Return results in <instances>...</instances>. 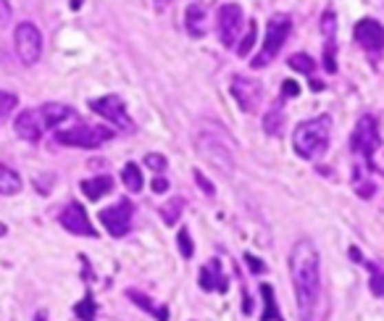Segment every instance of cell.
Returning a JSON list of instances; mask_svg holds the SVG:
<instances>
[{
	"mask_svg": "<svg viewBox=\"0 0 384 321\" xmlns=\"http://www.w3.org/2000/svg\"><path fill=\"white\" fill-rule=\"evenodd\" d=\"M153 3H156V11H163V8H166L171 0H153Z\"/></svg>",
	"mask_w": 384,
	"mask_h": 321,
	"instance_id": "obj_38",
	"label": "cell"
},
{
	"mask_svg": "<svg viewBox=\"0 0 384 321\" xmlns=\"http://www.w3.org/2000/svg\"><path fill=\"white\" fill-rule=\"evenodd\" d=\"M127 298H129V300H134V303L142 308L145 313H150V316H156L158 321H169V308L156 306V303L150 300L145 292H140V290H127Z\"/></svg>",
	"mask_w": 384,
	"mask_h": 321,
	"instance_id": "obj_18",
	"label": "cell"
},
{
	"mask_svg": "<svg viewBox=\"0 0 384 321\" xmlns=\"http://www.w3.org/2000/svg\"><path fill=\"white\" fill-rule=\"evenodd\" d=\"M61 227L66 229V232H72V234H79V237H95V227L89 224V216H87V211L82 208L79 203H69L63 211H61Z\"/></svg>",
	"mask_w": 384,
	"mask_h": 321,
	"instance_id": "obj_13",
	"label": "cell"
},
{
	"mask_svg": "<svg viewBox=\"0 0 384 321\" xmlns=\"http://www.w3.org/2000/svg\"><path fill=\"white\" fill-rule=\"evenodd\" d=\"M295 95H300V87H297V82L287 79V82L281 85V98H295Z\"/></svg>",
	"mask_w": 384,
	"mask_h": 321,
	"instance_id": "obj_33",
	"label": "cell"
},
{
	"mask_svg": "<svg viewBox=\"0 0 384 321\" xmlns=\"http://www.w3.org/2000/svg\"><path fill=\"white\" fill-rule=\"evenodd\" d=\"M177 245H179V253H182L184 258H192V253H195V248H192V240H190V232H187V229H179V234H177Z\"/></svg>",
	"mask_w": 384,
	"mask_h": 321,
	"instance_id": "obj_30",
	"label": "cell"
},
{
	"mask_svg": "<svg viewBox=\"0 0 384 321\" xmlns=\"http://www.w3.org/2000/svg\"><path fill=\"white\" fill-rule=\"evenodd\" d=\"M16 105H19V98H16L14 92H3L0 90V118L11 116L16 111Z\"/></svg>",
	"mask_w": 384,
	"mask_h": 321,
	"instance_id": "obj_28",
	"label": "cell"
},
{
	"mask_svg": "<svg viewBox=\"0 0 384 321\" xmlns=\"http://www.w3.org/2000/svg\"><path fill=\"white\" fill-rule=\"evenodd\" d=\"M182 211H184V200L182 198H171V200H166L161 205V219L163 224H169V227H174L182 216Z\"/></svg>",
	"mask_w": 384,
	"mask_h": 321,
	"instance_id": "obj_22",
	"label": "cell"
},
{
	"mask_svg": "<svg viewBox=\"0 0 384 321\" xmlns=\"http://www.w3.org/2000/svg\"><path fill=\"white\" fill-rule=\"evenodd\" d=\"M355 43L366 53H382L384 50V27L376 19H361L355 24Z\"/></svg>",
	"mask_w": 384,
	"mask_h": 321,
	"instance_id": "obj_12",
	"label": "cell"
},
{
	"mask_svg": "<svg viewBox=\"0 0 384 321\" xmlns=\"http://www.w3.org/2000/svg\"><path fill=\"white\" fill-rule=\"evenodd\" d=\"M290 277L295 287L300 321H324L321 308V258L308 237L297 240L290 253Z\"/></svg>",
	"mask_w": 384,
	"mask_h": 321,
	"instance_id": "obj_1",
	"label": "cell"
},
{
	"mask_svg": "<svg viewBox=\"0 0 384 321\" xmlns=\"http://www.w3.org/2000/svg\"><path fill=\"white\" fill-rule=\"evenodd\" d=\"M14 130L21 140H27V143H40V137H43V132H45V124H43L40 111H37V108H27V111H21L14 121Z\"/></svg>",
	"mask_w": 384,
	"mask_h": 321,
	"instance_id": "obj_14",
	"label": "cell"
},
{
	"mask_svg": "<svg viewBox=\"0 0 384 321\" xmlns=\"http://www.w3.org/2000/svg\"><path fill=\"white\" fill-rule=\"evenodd\" d=\"M79 6H82V0H72V8H74V11L79 8Z\"/></svg>",
	"mask_w": 384,
	"mask_h": 321,
	"instance_id": "obj_39",
	"label": "cell"
},
{
	"mask_svg": "<svg viewBox=\"0 0 384 321\" xmlns=\"http://www.w3.org/2000/svg\"><path fill=\"white\" fill-rule=\"evenodd\" d=\"M195 182L203 187V192H206V195H213V185H211V182L206 179V174H203V172H198V169H195Z\"/></svg>",
	"mask_w": 384,
	"mask_h": 321,
	"instance_id": "obj_34",
	"label": "cell"
},
{
	"mask_svg": "<svg viewBox=\"0 0 384 321\" xmlns=\"http://www.w3.org/2000/svg\"><path fill=\"white\" fill-rule=\"evenodd\" d=\"M253 43H255V21H250V24H248L245 40L237 45V53H239V56H248V53H250V48H253Z\"/></svg>",
	"mask_w": 384,
	"mask_h": 321,
	"instance_id": "obj_31",
	"label": "cell"
},
{
	"mask_svg": "<svg viewBox=\"0 0 384 321\" xmlns=\"http://www.w3.org/2000/svg\"><path fill=\"white\" fill-rule=\"evenodd\" d=\"M290 30H292V21H290V16L287 14H277V16H271V19H268L266 37H264V48H261L258 59L250 61L253 69H264V66H268L271 61L279 56V50L284 48L287 37H290Z\"/></svg>",
	"mask_w": 384,
	"mask_h": 321,
	"instance_id": "obj_4",
	"label": "cell"
},
{
	"mask_svg": "<svg viewBox=\"0 0 384 321\" xmlns=\"http://www.w3.org/2000/svg\"><path fill=\"white\" fill-rule=\"evenodd\" d=\"M245 261L250 263V271H255V274L266 271V266H264V261H258V258H253V256H245Z\"/></svg>",
	"mask_w": 384,
	"mask_h": 321,
	"instance_id": "obj_36",
	"label": "cell"
},
{
	"mask_svg": "<svg viewBox=\"0 0 384 321\" xmlns=\"http://www.w3.org/2000/svg\"><path fill=\"white\" fill-rule=\"evenodd\" d=\"M290 66H292L295 72H303V74H313V69H316V63H313L306 53H295V56L290 59Z\"/></svg>",
	"mask_w": 384,
	"mask_h": 321,
	"instance_id": "obj_29",
	"label": "cell"
},
{
	"mask_svg": "<svg viewBox=\"0 0 384 321\" xmlns=\"http://www.w3.org/2000/svg\"><path fill=\"white\" fill-rule=\"evenodd\" d=\"M100 224H103L111 237H124L132 227V203L124 198L114 203L111 208H103L100 211Z\"/></svg>",
	"mask_w": 384,
	"mask_h": 321,
	"instance_id": "obj_10",
	"label": "cell"
},
{
	"mask_svg": "<svg viewBox=\"0 0 384 321\" xmlns=\"http://www.w3.org/2000/svg\"><path fill=\"white\" fill-rule=\"evenodd\" d=\"M145 163H148L153 172H163V169H166V158H163L161 153H148V156H145Z\"/></svg>",
	"mask_w": 384,
	"mask_h": 321,
	"instance_id": "obj_32",
	"label": "cell"
},
{
	"mask_svg": "<svg viewBox=\"0 0 384 321\" xmlns=\"http://www.w3.org/2000/svg\"><path fill=\"white\" fill-rule=\"evenodd\" d=\"M242 8L237 3H224L216 14V32H219V40L224 48H235L239 34H242Z\"/></svg>",
	"mask_w": 384,
	"mask_h": 321,
	"instance_id": "obj_7",
	"label": "cell"
},
{
	"mask_svg": "<svg viewBox=\"0 0 384 321\" xmlns=\"http://www.w3.org/2000/svg\"><path fill=\"white\" fill-rule=\"evenodd\" d=\"M3 234H6V227H3V224H0V237H3Z\"/></svg>",
	"mask_w": 384,
	"mask_h": 321,
	"instance_id": "obj_40",
	"label": "cell"
},
{
	"mask_svg": "<svg viewBox=\"0 0 384 321\" xmlns=\"http://www.w3.org/2000/svg\"><path fill=\"white\" fill-rule=\"evenodd\" d=\"M232 95L245 114H258L261 101H264V85L255 79H248V76H237L232 82Z\"/></svg>",
	"mask_w": 384,
	"mask_h": 321,
	"instance_id": "obj_11",
	"label": "cell"
},
{
	"mask_svg": "<svg viewBox=\"0 0 384 321\" xmlns=\"http://www.w3.org/2000/svg\"><path fill=\"white\" fill-rule=\"evenodd\" d=\"M329 137H332V118L316 116L303 121V124H297L295 134H292V145H295V153L300 158L316 160L319 156L326 153Z\"/></svg>",
	"mask_w": 384,
	"mask_h": 321,
	"instance_id": "obj_3",
	"label": "cell"
},
{
	"mask_svg": "<svg viewBox=\"0 0 384 321\" xmlns=\"http://www.w3.org/2000/svg\"><path fill=\"white\" fill-rule=\"evenodd\" d=\"M89 108L95 114H100L105 121H111L116 130L132 132V118H129L127 105L118 95H105V98H98V101H89Z\"/></svg>",
	"mask_w": 384,
	"mask_h": 321,
	"instance_id": "obj_9",
	"label": "cell"
},
{
	"mask_svg": "<svg viewBox=\"0 0 384 321\" xmlns=\"http://www.w3.org/2000/svg\"><path fill=\"white\" fill-rule=\"evenodd\" d=\"M111 190H114V179L111 176H95V179H85L82 182V192L87 195L89 200H100Z\"/></svg>",
	"mask_w": 384,
	"mask_h": 321,
	"instance_id": "obj_19",
	"label": "cell"
},
{
	"mask_svg": "<svg viewBox=\"0 0 384 321\" xmlns=\"http://www.w3.org/2000/svg\"><path fill=\"white\" fill-rule=\"evenodd\" d=\"M184 24H187V32H190V37H195V40L206 37V30H208L206 8H203L200 3H192V6H187V14H184Z\"/></svg>",
	"mask_w": 384,
	"mask_h": 321,
	"instance_id": "obj_17",
	"label": "cell"
},
{
	"mask_svg": "<svg viewBox=\"0 0 384 321\" xmlns=\"http://www.w3.org/2000/svg\"><path fill=\"white\" fill-rule=\"evenodd\" d=\"M8 19H11V3L8 0H0V27L8 24Z\"/></svg>",
	"mask_w": 384,
	"mask_h": 321,
	"instance_id": "obj_35",
	"label": "cell"
},
{
	"mask_svg": "<svg viewBox=\"0 0 384 321\" xmlns=\"http://www.w3.org/2000/svg\"><path fill=\"white\" fill-rule=\"evenodd\" d=\"M261 295H264V303H266V311L261 313V321H284L277 311V300H274V290L271 284H261Z\"/></svg>",
	"mask_w": 384,
	"mask_h": 321,
	"instance_id": "obj_24",
	"label": "cell"
},
{
	"mask_svg": "<svg viewBox=\"0 0 384 321\" xmlns=\"http://www.w3.org/2000/svg\"><path fill=\"white\" fill-rule=\"evenodd\" d=\"M353 187H355V192H358L361 198H371V195L376 192V187L371 185V179H369V176H363V166H355Z\"/></svg>",
	"mask_w": 384,
	"mask_h": 321,
	"instance_id": "obj_25",
	"label": "cell"
},
{
	"mask_svg": "<svg viewBox=\"0 0 384 321\" xmlns=\"http://www.w3.org/2000/svg\"><path fill=\"white\" fill-rule=\"evenodd\" d=\"M166 190H169V182L163 176H156L153 179V192H166Z\"/></svg>",
	"mask_w": 384,
	"mask_h": 321,
	"instance_id": "obj_37",
	"label": "cell"
},
{
	"mask_svg": "<svg viewBox=\"0 0 384 321\" xmlns=\"http://www.w3.org/2000/svg\"><path fill=\"white\" fill-rule=\"evenodd\" d=\"M366 269H369V274H371V292H374V295H382L384 292V271L376 266V263H366Z\"/></svg>",
	"mask_w": 384,
	"mask_h": 321,
	"instance_id": "obj_27",
	"label": "cell"
},
{
	"mask_svg": "<svg viewBox=\"0 0 384 321\" xmlns=\"http://www.w3.org/2000/svg\"><path fill=\"white\" fill-rule=\"evenodd\" d=\"M350 145H353V150L361 156V158L366 160V163H371V158H374V153L379 150V145H382V140H379V127H376V118L374 116H363L361 121H358V127H355L353 132V140H350Z\"/></svg>",
	"mask_w": 384,
	"mask_h": 321,
	"instance_id": "obj_8",
	"label": "cell"
},
{
	"mask_svg": "<svg viewBox=\"0 0 384 321\" xmlns=\"http://www.w3.org/2000/svg\"><path fill=\"white\" fill-rule=\"evenodd\" d=\"M37 111H40V116H43L45 127H58V124H63L66 118L74 116V108L66 105V103H45V105H40Z\"/></svg>",
	"mask_w": 384,
	"mask_h": 321,
	"instance_id": "obj_16",
	"label": "cell"
},
{
	"mask_svg": "<svg viewBox=\"0 0 384 321\" xmlns=\"http://www.w3.org/2000/svg\"><path fill=\"white\" fill-rule=\"evenodd\" d=\"M264 130H266V134H271V137H279L281 130H284V111H281V101L268 111L266 116H264Z\"/></svg>",
	"mask_w": 384,
	"mask_h": 321,
	"instance_id": "obj_21",
	"label": "cell"
},
{
	"mask_svg": "<svg viewBox=\"0 0 384 321\" xmlns=\"http://www.w3.org/2000/svg\"><path fill=\"white\" fill-rule=\"evenodd\" d=\"M21 192V176L11 166L0 163V195H16Z\"/></svg>",
	"mask_w": 384,
	"mask_h": 321,
	"instance_id": "obj_20",
	"label": "cell"
},
{
	"mask_svg": "<svg viewBox=\"0 0 384 321\" xmlns=\"http://www.w3.org/2000/svg\"><path fill=\"white\" fill-rule=\"evenodd\" d=\"M195 147L200 158L208 160L216 172L222 174H235V150L229 143V134L216 127V124H203V130L195 137Z\"/></svg>",
	"mask_w": 384,
	"mask_h": 321,
	"instance_id": "obj_2",
	"label": "cell"
},
{
	"mask_svg": "<svg viewBox=\"0 0 384 321\" xmlns=\"http://www.w3.org/2000/svg\"><path fill=\"white\" fill-rule=\"evenodd\" d=\"M74 313L79 316L82 321H95V300H92V295H85V300H79L74 306Z\"/></svg>",
	"mask_w": 384,
	"mask_h": 321,
	"instance_id": "obj_26",
	"label": "cell"
},
{
	"mask_svg": "<svg viewBox=\"0 0 384 321\" xmlns=\"http://www.w3.org/2000/svg\"><path fill=\"white\" fill-rule=\"evenodd\" d=\"M121 179H124V185H127V190L129 192L142 190V172H140L137 163H127V166L121 169Z\"/></svg>",
	"mask_w": 384,
	"mask_h": 321,
	"instance_id": "obj_23",
	"label": "cell"
},
{
	"mask_svg": "<svg viewBox=\"0 0 384 321\" xmlns=\"http://www.w3.org/2000/svg\"><path fill=\"white\" fill-rule=\"evenodd\" d=\"M382 295H384V292H382Z\"/></svg>",
	"mask_w": 384,
	"mask_h": 321,
	"instance_id": "obj_41",
	"label": "cell"
},
{
	"mask_svg": "<svg viewBox=\"0 0 384 321\" xmlns=\"http://www.w3.org/2000/svg\"><path fill=\"white\" fill-rule=\"evenodd\" d=\"M111 137H114V132L108 130V127H98V124H74L72 130H61L56 134V140H58L61 145L85 147V150L105 145Z\"/></svg>",
	"mask_w": 384,
	"mask_h": 321,
	"instance_id": "obj_5",
	"label": "cell"
},
{
	"mask_svg": "<svg viewBox=\"0 0 384 321\" xmlns=\"http://www.w3.org/2000/svg\"><path fill=\"white\" fill-rule=\"evenodd\" d=\"M200 287L206 292H226L229 290V279L224 274L222 261H208L203 269H200Z\"/></svg>",
	"mask_w": 384,
	"mask_h": 321,
	"instance_id": "obj_15",
	"label": "cell"
},
{
	"mask_svg": "<svg viewBox=\"0 0 384 321\" xmlns=\"http://www.w3.org/2000/svg\"><path fill=\"white\" fill-rule=\"evenodd\" d=\"M16 56L24 66H34L43 56V34L32 21H21L14 32Z\"/></svg>",
	"mask_w": 384,
	"mask_h": 321,
	"instance_id": "obj_6",
	"label": "cell"
}]
</instances>
